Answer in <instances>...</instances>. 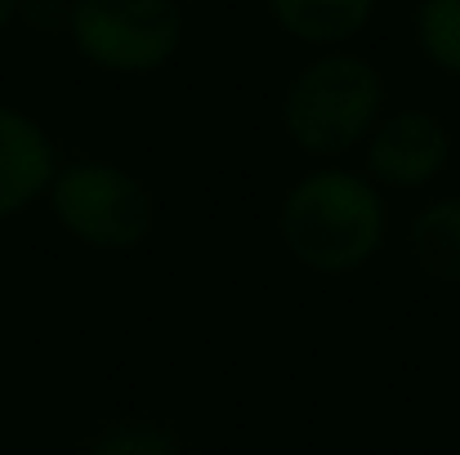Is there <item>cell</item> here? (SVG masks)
Wrapping results in <instances>:
<instances>
[{"instance_id": "8", "label": "cell", "mask_w": 460, "mask_h": 455, "mask_svg": "<svg viewBox=\"0 0 460 455\" xmlns=\"http://www.w3.org/2000/svg\"><path fill=\"white\" fill-rule=\"evenodd\" d=\"M407 246H411V264L429 282L460 286V192L420 206V214L411 219Z\"/></svg>"}, {"instance_id": "10", "label": "cell", "mask_w": 460, "mask_h": 455, "mask_svg": "<svg viewBox=\"0 0 460 455\" xmlns=\"http://www.w3.org/2000/svg\"><path fill=\"white\" fill-rule=\"evenodd\" d=\"M85 455H183V447H179V438H174L170 429L135 420V424H112V429H103V433L85 447Z\"/></svg>"}, {"instance_id": "3", "label": "cell", "mask_w": 460, "mask_h": 455, "mask_svg": "<svg viewBox=\"0 0 460 455\" xmlns=\"http://www.w3.org/2000/svg\"><path fill=\"white\" fill-rule=\"evenodd\" d=\"M45 201L72 241L103 255L139 250L156 228V201L148 183L103 156L63 161Z\"/></svg>"}, {"instance_id": "4", "label": "cell", "mask_w": 460, "mask_h": 455, "mask_svg": "<svg viewBox=\"0 0 460 455\" xmlns=\"http://www.w3.org/2000/svg\"><path fill=\"white\" fill-rule=\"evenodd\" d=\"M72 49L117 76H144L165 67L183 45L179 0H67Z\"/></svg>"}, {"instance_id": "9", "label": "cell", "mask_w": 460, "mask_h": 455, "mask_svg": "<svg viewBox=\"0 0 460 455\" xmlns=\"http://www.w3.org/2000/svg\"><path fill=\"white\" fill-rule=\"evenodd\" d=\"M416 45L438 72L460 76V0H420Z\"/></svg>"}, {"instance_id": "7", "label": "cell", "mask_w": 460, "mask_h": 455, "mask_svg": "<svg viewBox=\"0 0 460 455\" xmlns=\"http://www.w3.org/2000/svg\"><path fill=\"white\" fill-rule=\"evenodd\" d=\"M376 13V0H269V18L300 45L340 49Z\"/></svg>"}, {"instance_id": "5", "label": "cell", "mask_w": 460, "mask_h": 455, "mask_svg": "<svg viewBox=\"0 0 460 455\" xmlns=\"http://www.w3.org/2000/svg\"><path fill=\"white\" fill-rule=\"evenodd\" d=\"M367 179L385 192H420L452 165V135L447 126L425 108H402L380 117V126L367 135Z\"/></svg>"}, {"instance_id": "11", "label": "cell", "mask_w": 460, "mask_h": 455, "mask_svg": "<svg viewBox=\"0 0 460 455\" xmlns=\"http://www.w3.org/2000/svg\"><path fill=\"white\" fill-rule=\"evenodd\" d=\"M18 13H22V0H0V31H4Z\"/></svg>"}, {"instance_id": "2", "label": "cell", "mask_w": 460, "mask_h": 455, "mask_svg": "<svg viewBox=\"0 0 460 455\" xmlns=\"http://www.w3.org/2000/svg\"><path fill=\"white\" fill-rule=\"evenodd\" d=\"M380 117H385V76L371 58L349 49L317 54L291 76L282 94V130L305 156L317 161H335L362 148L367 135L380 126Z\"/></svg>"}, {"instance_id": "1", "label": "cell", "mask_w": 460, "mask_h": 455, "mask_svg": "<svg viewBox=\"0 0 460 455\" xmlns=\"http://www.w3.org/2000/svg\"><path fill=\"white\" fill-rule=\"evenodd\" d=\"M278 237L287 255L317 277L358 273L389 237L385 192L358 170H308L278 206Z\"/></svg>"}, {"instance_id": "6", "label": "cell", "mask_w": 460, "mask_h": 455, "mask_svg": "<svg viewBox=\"0 0 460 455\" xmlns=\"http://www.w3.org/2000/svg\"><path fill=\"white\" fill-rule=\"evenodd\" d=\"M58 174V148L49 130L22 108L0 103V223L31 210Z\"/></svg>"}]
</instances>
